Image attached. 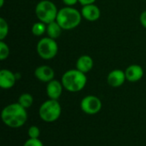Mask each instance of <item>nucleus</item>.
Segmentation results:
<instances>
[{
    "label": "nucleus",
    "instance_id": "f257e3e1",
    "mask_svg": "<svg viewBox=\"0 0 146 146\" xmlns=\"http://www.w3.org/2000/svg\"><path fill=\"white\" fill-rule=\"evenodd\" d=\"M1 119L5 126L17 129L26 124L28 119V114L27 109L22 107L19 103H13L3 109Z\"/></svg>",
    "mask_w": 146,
    "mask_h": 146
},
{
    "label": "nucleus",
    "instance_id": "f03ea898",
    "mask_svg": "<svg viewBox=\"0 0 146 146\" xmlns=\"http://www.w3.org/2000/svg\"><path fill=\"white\" fill-rule=\"evenodd\" d=\"M62 84L64 89L69 92H79L82 91L87 83L86 74L77 68L66 71L62 76Z\"/></svg>",
    "mask_w": 146,
    "mask_h": 146
},
{
    "label": "nucleus",
    "instance_id": "7ed1b4c3",
    "mask_svg": "<svg viewBox=\"0 0 146 146\" xmlns=\"http://www.w3.org/2000/svg\"><path fill=\"white\" fill-rule=\"evenodd\" d=\"M80 11L74 7H63L58 10L56 21L62 30H73L76 28L82 21Z\"/></svg>",
    "mask_w": 146,
    "mask_h": 146
},
{
    "label": "nucleus",
    "instance_id": "20e7f679",
    "mask_svg": "<svg viewBox=\"0 0 146 146\" xmlns=\"http://www.w3.org/2000/svg\"><path fill=\"white\" fill-rule=\"evenodd\" d=\"M62 115V106L58 100L48 99L38 108L39 118L46 123L56 121Z\"/></svg>",
    "mask_w": 146,
    "mask_h": 146
},
{
    "label": "nucleus",
    "instance_id": "39448f33",
    "mask_svg": "<svg viewBox=\"0 0 146 146\" xmlns=\"http://www.w3.org/2000/svg\"><path fill=\"white\" fill-rule=\"evenodd\" d=\"M58 10L56 5L50 0H41L35 7V14L38 20L45 24L56 21Z\"/></svg>",
    "mask_w": 146,
    "mask_h": 146
},
{
    "label": "nucleus",
    "instance_id": "423d86ee",
    "mask_svg": "<svg viewBox=\"0 0 146 146\" xmlns=\"http://www.w3.org/2000/svg\"><path fill=\"white\" fill-rule=\"evenodd\" d=\"M37 53L44 60L53 59L58 52V44L56 39L50 37L40 38L37 44Z\"/></svg>",
    "mask_w": 146,
    "mask_h": 146
},
{
    "label": "nucleus",
    "instance_id": "0eeeda50",
    "mask_svg": "<svg viewBox=\"0 0 146 146\" xmlns=\"http://www.w3.org/2000/svg\"><path fill=\"white\" fill-rule=\"evenodd\" d=\"M80 106L85 114L94 115L100 112L103 107V104L98 97L94 95H87L82 98Z\"/></svg>",
    "mask_w": 146,
    "mask_h": 146
},
{
    "label": "nucleus",
    "instance_id": "6e6552de",
    "mask_svg": "<svg viewBox=\"0 0 146 146\" xmlns=\"http://www.w3.org/2000/svg\"><path fill=\"white\" fill-rule=\"evenodd\" d=\"M34 76L38 80L47 84L48 82L54 80L55 71L51 67L48 65H40L35 68Z\"/></svg>",
    "mask_w": 146,
    "mask_h": 146
},
{
    "label": "nucleus",
    "instance_id": "1a4fd4ad",
    "mask_svg": "<svg viewBox=\"0 0 146 146\" xmlns=\"http://www.w3.org/2000/svg\"><path fill=\"white\" fill-rule=\"evenodd\" d=\"M126 80L127 78H126L125 71L119 68L110 71L107 75V83L111 87H115V88L120 87L125 83Z\"/></svg>",
    "mask_w": 146,
    "mask_h": 146
},
{
    "label": "nucleus",
    "instance_id": "9d476101",
    "mask_svg": "<svg viewBox=\"0 0 146 146\" xmlns=\"http://www.w3.org/2000/svg\"><path fill=\"white\" fill-rule=\"evenodd\" d=\"M63 89L64 87L62 84V81L54 79L46 85V95L50 99L58 100L62 94Z\"/></svg>",
    "mask_w": 146,
    "mask_h": 146
},
{
    "label": "nucleus",
    "instance_id": "9b49d317",
    "mask_svg": "<svg viewBox=\"0 0 146 146\" xmlns=\"http://www.w3.org/2000/svg\"><path fill=\"white\" fill-rule=\"evenodd\" d=\"M82 17L88 21H96L101 16V10L95 3L82 6L80 10Z\"/></svg>",
    "mask_w": 146,
    "mask_h": 146
},
{
    "label": "nucleus",
    "instance_id": "f8f14e48",
    "mask_svg": "<svg viewBox=\"0 0 146 146\" xmlns=\"http://www.w3.org/2000/svg\"><path fill=\"white\" fill-rule=\"evenodd\" d=\"M17 81L15 73L9 69H2L0 71V87L3 90L11 89Z\"/></svg>",
    "mask_w": 146,
    "mask_h": 146
},
{
    "label": "nucleus",
    "instance_id": "ddd939ff",
    "mask_svg": "<svg viewBox=\"0 0 146 146\" xmlns=\"http://www.w3.org/2000/svg\"><path fill=\"white\" fill-rule=\"evenodd\" d=\"M125 74H126L127 80L129 82L134 83V82L139 81L144 77L145 71H144V68L140 65L132 64L126 68Z\"/></svg>",
    "mask_w": 146,
    "mask_h": 146
},
{
    "label": "nucleus",
    "instance_id": "4468645a",
    "mask_svg": "<svg viewBox=\"0 0 146 146\" xmlns=\"http://www.w3.org/2000/svg\"><path fill=\"white\" fill-rule=\"evenodd\" d=\"M94 66V62L93 59L89 56V55H82L80 56L77 61H76V64L75 67L78 70L81 71L84 74H87L89 73Z\"/></svg>",
    "mask_w": 146,
    "mask_h": 146
},
{
    "label": "nucleus",
    "instance_id": "2eb2a0df",
    "mask_svg": "<svg viewBox=\"0 0 146 146\" xmlns=\"http://www.w3.org/2000/svg\"><path fill=\"white\" fill-rule=\"evenodd\" d=\"M62 31V28L57 23L56 21L47 24V27H46L47 37H50L53 39H56L57 38H59L61 36Z\"/></svg>",
    "mask_w": 146,
    "mask_h": 146
},
{
    "label": "nucleus",
    "instance_id": "dca6fc26",
    "mask_svg": "<svg viewBox=\"0 0 146 146\" xmlns=\"http://www.w3.org/2000/svg\"><path fill=\"white\" fill-rule=\"evenodd\" d=\"M33 102H34L33 97L30 93H27V92L21 94L17 101V103H19L22 107H24L27 110L32 107V105L33 104Z\"/></svg>",
    "mask_w": 146,
    "mask_h": 146
},
{
    "label": "nucleus",
    "instance_id": "f3484780",
    "mask_svg": "<svg viewBox=\"0 0 146 146\" xmlns=\"http://www.w3.org/2000/svg\"><path fill=\"white\" fill-rule=\"evenodd\" d=\"M46 27L47 24L42 22V21H37L32 26V33L36 37H41L44 33H46Z\"/></svg>",
    "mask_w": 146,
    "mask_h": 146
},
{
    "label": "nucleus",
    "instance_id": "a211bd4d",
    "mask_svg": "<svg viewBox=\"0 0 146 146\" xmlns=\"http://www.w3.org/2000/svg\"><path fill=\"white\" fill-rule=\"evenodd\" d=\"M9 34V24L7 21L1 17L0 18V40H4V38Z\"/></svg>",
    "mask_w": 146,
    "mask_h": 146
},
{
    "label": "nucleus",
    "instance_id": "6ab92c4d",
    "mask_svg": "<svg viewBox=\"0 0 146 146\" xmlns=\"http://www.w3.org/2000/svg\"><path fill=\"white\" fill-rule=\"evenodd\" d=\"M9 53L10 50L9 45L3 40H0V60L3 61L7 59L9 56Z\"/></svg>",
    "mask_w": 146,
    "mask_h": 146
},
{
    "label": "nucleus",
    "instance_id": "aec40b11",
    "mask_svg": "<svg viewBox=\"0 0 146 146\" xmlns=\"http://www.w3.org/2000/svg\"><path fill=\"white\" fill-rule=\"evenodd\" d=\"M41 131L38 126H31L27 130L29 139H39Z\"/></svg>",
    "mask_w": 146,
    "mask_h": 146
},
{
    "label": "nucleus",
    "instance_id": "412c9836",
    "mask_svg": "<svg viewBox=\"0 0 146 146\" xmlns=\"http://www.w3.org/2000/svg\"><path fill=\"white\" fill-rule=\"evenodd\" d=\"M22 146H44L43 142L39 139H29L25 141Z\"/></svg>",
    "mask_w": 146,
    "mask_h": 146
},
{
    "label": "nucleus",
    "instance_id": "4be33fe9",
    "mask_svg": "<svg viewBox=\"0 0 146 146\" xmlns=\"http://www.w3.org/2000/svg\"><path fill=\"white\" fill-rule=\"evenodd\" d=\"M139 21H140L141 25H142L145 28H146V10L143 11V12L140 14Z\"/></svg>",
    "mask_w": 146,
    "mask_h": 146
},
{
    "label": "nucleus",
    "instance_id": "5701e85b",
    "mask_svg": "<svg viewBox=\"0 0 146 146\" xmlns=\"http://www.w3.org/2000/svg\"><path fill=\"white\" fill-rule=\"evenodd\" d=\"M62 3L68 7H73L77 3H79V0H62Z\"/></svg>",
    "mask_w": 146,
    "mask_h": 146
},
{
    "label": "nucleus",
    "instance_id": "b1692460",
    "mask_svg": "<svg viewBox=\"0 0 146 146\" xmlns=\"http://www.w3.org/2000/svg\"><path fill=\"white\" fill-rule=\"evenodd\" d=\"M96 1H97V0H79V3H80L82 6H85V5L95 3Z\"/></svg>",
    "mask_w": 146,
    "mask_h": 146
},
{
    "label": "nucleus",
    "instance_id": "393cba45",
    "mask_svg": "<svg viewBox=\"0 0 146 146\" xmlns=\"http://www.w3.org/2000/svg\"><path fill=\"white\" fill-rule=\"evenodd\" d=\"M4 4V0H0V8H3Z\"/></svg>",
    "mask_w": 146,
    "mask_h": 146
}]
</instances>
